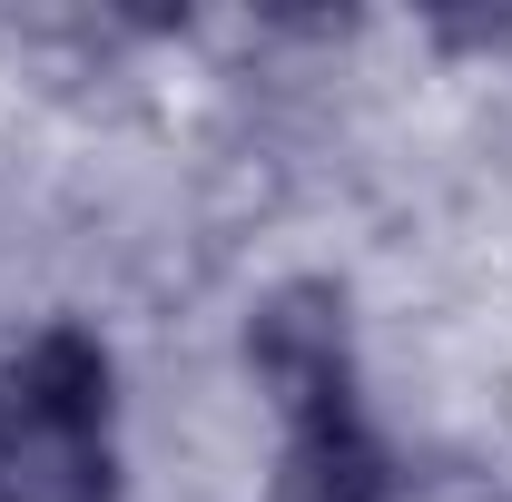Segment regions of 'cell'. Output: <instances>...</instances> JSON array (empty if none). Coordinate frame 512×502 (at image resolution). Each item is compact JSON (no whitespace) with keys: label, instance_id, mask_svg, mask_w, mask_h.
Returning <instances> with one entry per match:
<instances>
[{"label":"cell","instance_id":"4","mask_svg":"<svg viewBox=\"0 0 512 502\" xmlns=\"http://www.w3.org/2000/svg\"><path fill=\"white\" fill-rule=\"evenodd\" d=\"M0 502H119V443L109 434H40L0 424Z\"/></svg>","mask_w":512,"mask_h":502},{"label":"cell","instance_id":"1","mask_svg":"<svg viewBox=\"0 0 512 502\" xmlns=\"http://www.w3.org/2000/svg\"><path fill=\"white\" fill-rule=\"evenodd\" d=\"M247 375L266 384L276 424L365 404V394H355V306H345V286H325V276L266 286L247 306Z\"/></svg>","mask_w":512,"mask_h":502},{"label":"cell","instance_id":"3","mask_svg":"<svg viewBox=\"0 0 512 502\" xmlns=\"http://www.w3.org/2000/svg\"><path fill=\"white\" fill-rule=\"evenodd\" d=\"M394 443L375 434L365 404H335V414H306L286 424V473L276 493L286 502H394Z\"/></svg>","mask_w":512,"mask_h":502},{"label":"cell","instance_id":"2","mask_svg":"<svg viewBox=\"0 0 512 502\" xmlns=\"http://www.w3.org/2000/svg\"><path fill=\"white\" fill-rule=\"evenodd\" d=\"M0 384H10V414L40 434H109V414H119V365L89 325H40L0 365Z\"/></svg>","mask_w":512,"mask_h":502}]
</instances>
